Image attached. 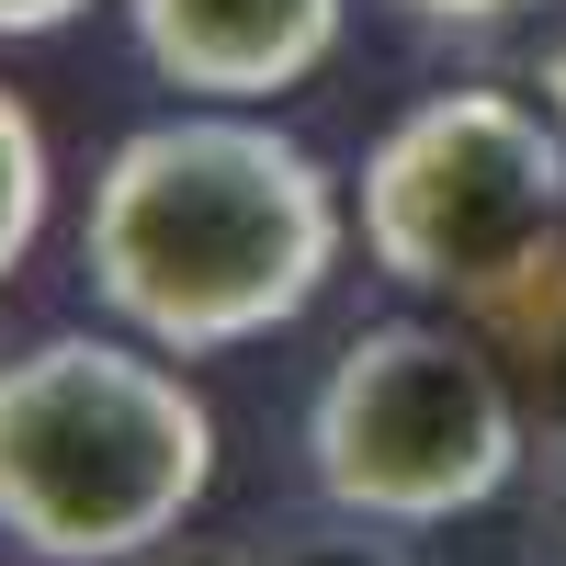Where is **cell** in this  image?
Segmentation results:
<instances>
[{"instance_id":"cell-3","label":"cell","mask_w":566,"mask_h":566,"mask_svg":"<svg viewBox=\"0 0 566 566\" xmlns=\"http://www.w3.org/2000/svg\"><path fill=\"white\" fill-rule=\"evenodd\" d=\"M363 261L397 295H453L476 317L533 261L566 250V125L522 91H431L363 159Z\"/></svg>"},{"instance_id":"cell-5","label":"cell","mask_w":566,"mask_h":566,"mask_svg":"<svg viewBox=\"0 0 566 566\" xmlns=\"http://www.w3.org/2000/svg\"><path fill=\"white\" fill-rule=\"evenodd\" d=\"M352 0H125V34L181 103H272L340 57Z\"/></svg>"},{"instance_id":"cell-11","label":"cell","mask_w":566,"mask_h":566,"mask_svg":"<svg viewBox=\"0 0 566 566\" xmlns=\"http://www.w3.org/2000/svg\"><path fill=\"white\" fill-rule=\"evenodd\" d=\"M555 91H566V80H555Z\"/></svg>"},{"instance_id":"cell-4","label":"cell","mask_w":566,"mask_h":566,"mask_svg":"<svg viewBox=\"0 0 566 566\" xmlns=\"http://www.w3.org/2000/svg\"><path fill=\"white\" fill-rule=\"evenodd\" d=\"M306 476L317 499L397 533L488 510L522 476V397H510L488 328H442V317L352 328L306 408Z\"/></svg>"},{"instance_id":"cell-8","label":"cell","mask_w":566,"mask_h":566,"mask_svg":"<svg viewBox=\"0 0 566 566\" xmlns=\"http://www.w3.org/2000/svg\"><path fill=\"white\" fill-rule=\"evenodd\" d=\"M408 23H442V34H499V23H522L544 12V0H397Z\"/></svg>"},{"instance_id":"cell-7","label":"cell","mask_w":566,"mask_h":566,"mask_svg":"<svg viewBox=\"0 0 566 566\" xmlns=\"http://www.w3.org/2000/svg\"><path fill=\"white\" fill-rule=\"evenodd\" d=\"M239 566H408V544H397V522H363V510L328 499L317 522H272Z\"/></svg>"},{"instance_id":"cell-9","label":"cell","mask_w":566,"mask_h":566,"mask_svg":"<svg viewBox=\"0 0 566 566\" xmlns=\"http://www.w3.org/2000/svg\"><path fill=\"white\" fill-rule=\"evenodd\" d=\"M91 0H0V45H34V34H69Z\"/></svg>"},{"instance_id":"cell-10","label":"cell","mask_w":566,"mask_h":566,"mask_svg":"<svg viewBox=\"0 0 566 566\" xmlns=\"http://www.w3.org/2000/svg\"><path fill=\"white\" fill-rule=\"evenodd\" d=\"M125 566H170V555H125Z\"/></svg>"},{"instance_id":"cell-1","label":"cell","mask_w":566,"mask_h":566,"mask_svg":"<svg viewBox=\"0 0 566 566\" xmlns=\"http://www.w3.org/2000/svg\"><path fill=\"white\" fill-rule=\"evenodd\" d=\"M352 250V205L306 136L261 103H181L136 125L91 181V306L181 363L295 328Z\"/></svg>"},{"instance_id":"cell-6","label":"cell","mask_w":566,"mask_h":566,"mask_svg":"<svg viewBox=\"0 0 566 566\" xmlns=\"http://www.w3.org/2000/svg\"><path fill=\"white\" fill-rule=\"evenodd\" d=\"M45 125L23 114V91H0V283L23 272V250L45 239Z\"/></svg>"},{"instance_id":"cell-2","label":"cell","mask_w":566,"mask_h":566,"mask_svg":"<svg viewBox=\"0 0 566 566\" xmlns=\"http://www.w3.org/2000/svg\"><path fill=\"white\" fill-rule=\"evenodd\" d=\"M216 488V408L136 328H57L0 363V544L34 566L159 555Z\"/></svg>"}]
</instances>
